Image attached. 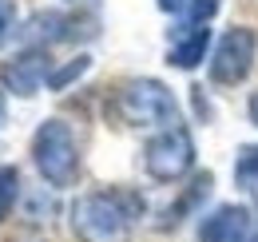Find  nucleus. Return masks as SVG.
Here are the masks:
<instances>
[{"mask_svg": "<svg viewBox=\"0 0 258 242\" xmlns=\"http://www.w3.org/2000/svg\"><path fill=\"white\" fill-rule=\"evenodd\" d=\"M250 123H254V127H258V91H254V95H250Z\"/></svg>", "mask_w": 258, "mask_h": 242, "instance_id": "obj_16", "label": "nucleus"}, {"mask_svg": "<svg viewBox=\"0 0 258 242\" xmlns=\"http://www.w3.org/2000/svg\"><path fill=\"white\" fill-rule=\"evenodd\" d=\"M199 242H258V218L246 207L226 203V207L203 218Z\"/></svg>", "mask_w": 258, "mask_h": 242, "instance_id": "obj_6", "label": "nucleus"}, {"mask_svg": "<svg viewBox=\"0 0 258 242\" xmlns=\"http://www.w3.org/2000/svg\"><path fill=\"white\" fill-rule=\"evenodd\" d=\"M32 159L52 187H72L80 175V147L64 119H44L32 135Z\"/></svg>", "mask_w": 258, "mask_h": 242, "instance_id": "obj_2", "label": "nucleus"}, {"mask_svg": "<svg viewBox=\"0 0 258 242\" xmlns=\"http://www.w3.org/2000/svg\"><path fill=\"white\" fill-rule=\"evenodd\" d=\"M88 68H92V60H88V56H76V60H68L60 72H52V76H48V88H52V91H64L68 84H72V80H80Z\"/></svg>", "mask_w": 258, "mask_h": 242, "instance_id": "obj_10", "label": "nucleus"}, {"mask_svg": "<svg viewBox=\"0 0 258 242\" xmlns=\"http://www.w3.org/2000/svg\"><path fill=\"white\" fill-rule=\"evenodd\" d=\"M143 211V199L131 191H96L72 203V230L84 242H119Z\"/></svg>", "mask_w": 258, "mask_h": 242, "instance_id": "obj_1", "label": "nucleus"}, {"mask_svg": "<svg viewBox=\"0 0 258 242\" xmlns=\"http://www.w3.org/2000/svg\"><path fill=\"white\" fill-rule=\"evenodd\" d=\"M219 4H223V0H191V4H187V12H191V24H207V20L219 12Z\"/></svg>", "mask_w": 258, "mask_h": 242, "instance_id": "obj_13", "label": "nucleus"}, {"mask_svg": "<svg viewBox=\"0 0 258 242\" xmlns=\"http://www.w3.org/2000/svg\"><path fill=\"white\" fill-rule=\"evenodd\" d=\"M254 52H258V40L250 28H230L223 32V40L215 44V52H211V80L215 84H242L246 76H250V68H254Z\"/></svg>", "mask_w": 258, "mask_h": 242, "instance_id": "obj_5", "label": "nucleus"}, {"mask_svg": "<svg viewBox=\"0 0 258 242\" xmlns=\"http://www.w3.org/2000/svg\"><path fill=\"white\" fill-rule=\"evenodd\" d=\"M16 195H20V175H16V167H0V222L8 218Z\"/></svg>", "mask_w": 258, "mask_h": 242, "instance_id": "obj_11", "label": "nucleus"}, {"mask_svg": "<svg viewBox=\"0 0 258 242\" xmlns=\"http://www.w3.org/2000/svg\"><path fill=\"white\" fill-rule=\"evenodd\" d=\"M119 115L131 127H171L179 123V103L159 80H127L119 91Z\"/></svg>", "mask_w": 258, "mask_h": 242, "instance_id": "obj_3", "label": "nucleus"}, {"mask_svg": "<svg viewBox=\"0 0 258 242\" xmlns=\"http://www.w3.org/2000/svg\"><path fill=\"white\" fill-rule=\"evenodd\" d=\"M8 36H12V8L0 0V48L8 44Z\"/></svg>", "mask_w": 258, "mask_h": 242, "instance_id": "obj_14", "label": "nucleus"}, {"mask_svg": "<svg viewBox=\"0 0 258 242\" xmlns=\"http://www.w3.org/2000/svg\"><path fill=\"white\" fill-rule=\"evenodd\" d=\"M155 4H159L163 12H183L187 8V0H155Z\"/></svg>", "mask_w": 258, "mask_h": 242, "instance_id": "obj_15", "label": "nucleus"}, {"mask_svg": "<svg viewBox=\"0 0 258 242\" xmlns=\"http://www.w3.org/2000/svg\"><path fill=\"white\" fill-rule=\"evenodd\" d=\"M207 48H211V28H207V24H191L187 32H179V40L171 44L167 64H175V68L191 72V68H199V64H203Z\"/></svg>", "mask_w": 258, "mask_h": 242, "instance_id": "obj_8", "label": "nucleus"}, {"mask_svg": "<svg viewBox=\"0 0 258 242\" xmlns=\"http://www.w3.org/2000/svg\"><path fill=\"white\" fill-rule=\"evenodd\" d=\"M143 167H147L151 179H159V183L183 179V175L195 167L191 131H187V127H167V131H159V135L143 147Z\"/></svg>", "mask_w": 258, "mask_h": 242, "instance_id": "obj_4", "label": "nucleus"}, {"mask_svg": "<svg viewBox=\"0 0 258 242\" xmlns=\"http://www.w3.org/2000/svg\"><path fill=\"white\" fill-rule=\"evenodd\" d=\"M234 179L238 183H258V147H242V151H238Z\"/></svg>", "mask_w": 258, "mask_h": 242, "instance_id": "obj_12", "label": "nucleus"}, {"mask_svg": "<svg viewBox=\"0 0 258 242\" xmlns=\"http://www.w3.org/2000/svg\"><path fill=\"white\" fill-rule=\"evenodd\" d=\"M4 119H8V107H4V91H0V127H4Z\"/></svg>", "mask_w": 258, "mask_h": 242, "instance_id": "obj_17", "label": "nucleus"}, {"mask_svg": "<svg viewBox=\"0 0 258 242\" xmlns=\"http://www.w3.org/2000/svg\"><path fill=\"white\" fill-rule=\"evenodd\" d=\"M64 24L68 16H60V12H40V16H32L28 28H32V36H44V40H64Z\"/></svg>", "mask_w": 258, "mask_h": 242, "instance_id": "obj_9", "label": "nucleus"}, {"mask_svg": "<svg viewBox=\"0 0 258 242\" xmlns=\"http://www.w3.org/2000/svg\"><path fill=\"white\" fill-rule=\"evenodd\" d=\"M48 68H52L48 52H44V48H28V52H20L16 60L4 64V84H8V91H12V95L28 99V95H36V91H40V84L52 76Z\"/></svg>", "mask_w": 258, "mask_h": 242, "instance_id": "obj_7", "label": "nucleus"}]
</instances>
